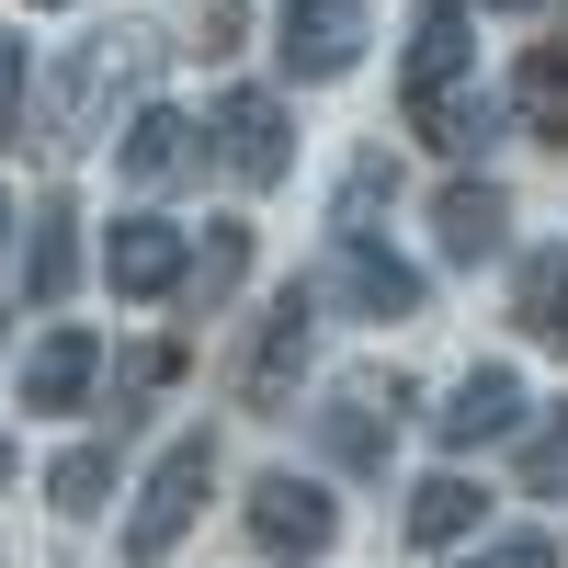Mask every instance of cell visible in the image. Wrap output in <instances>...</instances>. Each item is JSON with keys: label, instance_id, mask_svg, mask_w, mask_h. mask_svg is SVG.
<instances>
[{"label": "cell", "instance_id": "1", "mask_svg": "<svg viewBox=\"0 0 568 568\" xmlns=\"http://www.w3.org/2000/svg\"><path fill=\"white\" fill-rule=\"evenodd\" d=\"M205 489H216V444L205 433H182L160 466H149V489H136V511H125V557L136 568H160L182 535H194V511H205Z\"/></svg>", "mask_w": 568, "mask_h": 568}, {"label": "cell", "instance_id": "2", "mask_svg": "<svg viewBox=\"0 0 568 568\" xmlns=\"http://www.w3.org/2000/svg\"><path fill=\"white\" fill-rule=\"evenodd\" d=\"M273 58L296 69V80H353L364 12H353V0H284V12H273Z\"/></svg>", "mask_w": 568, "mask_h": 568}, {"label": "cell", "instance_id": "3", "mask_svg": "<svg viewBox=\"0 0 568 568\" xmlns=\"http://www.w3.org/2000/svg\"><path fill=\"white\" fill-rule=\"evenodd\" d=\"M329 296H342L353 318H420V273H409L387 240L342 227V240H329Z\"/></svg>", "mask_w": 568, "mask_h": 568}, {"label": "cell", "instance_id": "4", "mask_svg": "<svg viewBox=\"0 0 568 568\" xmlns=\"http://www.w3.org/2000/svg\"><path fill=\"white\" fill-rule=\"evenodd\" d=\"M307 353H318V318H307V296H284L262 329H251V353H240V409H284L296 398V375H307Z\"/></svg>", "mask_w": 568, "mask_h": 568}, {"label": "cell", "instance_id": "5", "mask_svg": "<svg viewBox=\"0 0 568 568\" xmlns=\"http://www.w3.org/2000/svg\"><path fill=\"white\" fill-rule=\"evenodd\" d=\"M251 535L273 557H329V535H342V511H329L318 478H296V466H273V478L251 489Z\"/></svg>", "mask_w": 568, "mask_h": 568}, {"label": "cell", "instance_id": "6", "mask_svg": "<svg viewBox=\"0 0 568 568\" xmlns=\"http://www.w3.org/2000/svg\"><path fill=\"white\" fill-rule=\"evenodd\" d=\"M216 149H227V171H240L251 194L296 171V136H284V103H273V91H227V103H216Z\"/></svg>", "mask_w": 568, "mask_h": 568}, {"label": "cell", "instance_id": "7", "mask_svg": "<svg viewBox=\"0 0 568 568\" xmlns=\"http://www.w3.org/2000/svg\"><path fill=\"white\" fill-rule=\"evenodd\" d=\"M103 273H114V296H171L182 284V227L171 216H125L103 240Z\"/></svg>", "mask_w": 568, "mask_h": 568}, {"label": "cell", "instance_id": "8", "mask_svg": "<svg viewBox=\"0 0 568 568\" xmlns=\"http://www.w3.org/2000/svg\"><path fill=\"white\" fill-rule=\"evenodd\" d=\"M433 420H444V444H455V455H466V444H500L511 420H524V375H511V364H478Z\"/></svg>", "mask_w": 568, "mask_h": 568}, {"label": "cell", "instance_id": "9", "mask_svg": "<svg viewBox=\"0 0 568 568\" xmlns=\"http://www.w3.org/2000/svg\"><path fill=\"white\" fill-rule=\"evenodd\" d=\"M91 375H103V342H91V329H45L23 353V409H80Z\"/></svg>", "mask_w": 568, "mask_h": 568}, {"label": "cell", "instance_id": "10", "mask_svg": "<svg viewBox=\"0 0 568 568\" xmlns=\"http://www.w3.org/2000/svg\"><path fill=\"white\" fill-rule=\"evenodd\" d=\"M433 227H444V262H489L511 240V194H500V182H444Z\"/></svg>", "mask_w": 568, "mask_h": 568}, {"label": "cell", "instance_id": "11", "mask_svg": "<svg viewBox=\"0 0 568 568\" xmlns=\"http://www.w3.org/2000/svg\"><path fill=\"white\" fill-rule=\"evenodd\" d=\"M114 171L136 182V194H160V182H182V171H194V125H182L171 103H149V114H136V125L114 136Z\"/></svg>", "mask_w": 568, "mask_h": 568}, {"label": "cell", "instance_id": "12", "mask_svg": "<svg viewBox=\"0 0 568 568\" xmlns=\"http://www.w3.org/2000/svg\"><path fill=\"white\" fill-rule=\"evenodd\" d=\"M455 80H466V0H420V23H409V103H433Z\"/></svg>", "mask_w": 568, "mask_h": 568}, {"label": "cell", "instance_id": "13", "mask_svg": "<svg viewBox=\"0 0 568 568\" xmlns=\"http://www.w3.org/2000/svg\"><path fill=\"white\" fill-rule=\"evenodd\" d=\"M511 318H524L535 342L568 353V240H557V251H524V273H511Z\"/></svg>", "mask_w": 568, "mask_h": 568}, {"label": "cell", "instance_id": "14", "mask_svg": "<svg viewBox=\"0 0 568 568\" xmlns=\"http://www.w3.org/2000/svg\"><path fill=\"white\" fill-rule=\"evenodd\" d=\"M409 125L433 136V149H455V160H478L489 136H500V103H489V91H466V80H455V91H433V103H409Z\"/></svg>", "mask_w": 568, "mask_h": 568}, {"label": "cell", "instance_id": "15", "mask_svg": "<svg viewBox=\"0 0 568 568\" xmlns=\"http://www.w3.org/2000/svg\"><path fill=\"white\" fill-rule=\"evenodd\" d=\"M69 284H80V216L45 205V216H34V251H23V296H34V307H69Z\"/></svg>", "mask_w": 568, "mask_h": 568}, {"label": "cell", "instance_id": "16", "mask_svg": "<svg viewBox=\"0 0 568 568\" xmlns=\"http://www.w3.org/2000/svg\"><path fill=\"white\" fill-rule=\"evenodd\" d=\"M511 125L524 136H568V45H535L511 69Z\"/></svg>", "mask_w": 568, "mask_h": 568}, {"label": "cell", "instance_id": "17", "mask_svg": "<svg viewBox=\"0 0 568 568\" xmlns=\"http://www.w3.org/2000/svg\"><path fill=\"white\" fill-rule=\"evenodd\" d=\"M240 273H251V227L216 216L205 251H182V296H194V307H227V296H240Z\"/></svg>", "mask_w": 568, "mask_h": 568}, {"label": "cell", "instance_id": "18", "mask_svg": "<svg viewBox=\"0 0 568 568\" xmlns=\"http://www.w3.org/2000/svg\"><path fill=\"white\" fill-rule=\"evenodd\" d=\"M318 444L342 455V466H387V420H375V387H342L318 409Z\"/></svg>", "mask_w": 568, "mask_h": 568}, {"label": "cell", "instance_id": "19", "mask_svg": "<svg viewBox=\"0 0 568 568\" xmlns=\"http://www.w3.org/2000/svg\"><path fill=\"white\" fill-rule=\"evenodd\" d=\"M409 535H420V546L478 535V489H466V478H420V489H409Z\"/></svg>", "mask_w": 568, "mask_h": 568}, {"label": "cell", "instance_id": "20", "mask_svg": "<svg viewBox=\"0 0 568 568\" xmlns=\"http://www.w3.org/2000/svg\"><path fill=\"white\" fill-rule=\"evenodd\" d=\"M103 489H114V455L103 444H69L58 466H45V500H58V511H103Z\"/></svg>", "mask_w": 568, "mask_h": 568}, {"label": "cell", "instance_id": "21", "mask_svg": "<svg viewBox=\"0 0 568 568\" xmlns=\"http://www.w3.org/2000/svg\"><path fill=\"white\" fill-rule=\"evenodd\" d=\"M524 489H535V500H568V409L524 444Z\"/></svg>", "mask_w": 568, "mask_h": 568}, {"label": "cell", "instance_id": "22", "mask_svg": "<svg viewBox=\"0 0 568 568\" xmlns=\"http://www.w3.org/2000/svg\"><path fill=\"white\" fill-rule=\"evenodd\" d=\"M375 194H398V171H387V160H353V182H342V227H364Z\"/></svg>", "mask_w": 568, "mask_h": 568}, {"label": "cell", "instance_id": "23", "mask_svg": "<svg viewBox=\"0 0 568 568\" xmlns=\"http://www.w3.org/2000/svg\"><path fill=\"white\" fill-rule=\"evenodd\" d=\"M466 568H557V535H500V546H478Z\"/></svg>", "mask_w": 568, "mask_h": 568}, {"label": "cell", "instance_id": "24", "mask_svg": "<svg viewBox=\"0 0 568 568\" xmlns=\"http://www.w3.org/2000/svg\"><path fill=\"white\" fill-rule=\"evenodd\" d=\"M23 114V34H0V125Z\"/></svg>", "mask_w": 568, "mask_h": 568}, {"label": "cell", "instance_id": "25", "mask_svg": "<svg viewBox=\"0 0 568 568\" xmlns=\"http://www.w3.org/2000/svg\"><path fill=\"white\" fill-rule=\"evenodd\" d=\"M478 12H546V0H478Z\"/></svg>", "mask_w": 568, "mask_h": 568}, {"label": "cell", "instance_id": "26", "mask_svg": "<svg viewBox=\"0 0 568 568\" xmlns=\"http://www.w3.org/2000/svg\"><path fill=\"white\" fill-rule=\"evenodd\" d=\"M0 478H12V433H0Z\"/></svg>", "mask_w": 568, "mask_h": 568}, {"label": "cell", "instance_id": "27", "mask_svg": "<svg viewBox=\"0 0 568 568\" xmlns=\"http://www.w3.org/2000/svg\"><path fill=\"white\" fill-rule=\"evenodd\" d=\"M34 12H69V0H34Z\"/></svg>", "mask_w": 568, "mask_h": 568}, {"label": "cell", "instance_id": "28", "mask_svg": "<svg viewBox=\"0 0 568 568\" xmlns=\"http://www.w3.org/2000/svg\"><path fill=\"white\" fill-rule=\"evenodd\" d=\"M0 227H12V194H0Z\"/></svg>", "mask_w": 568, "mask_h": 568}]
</instances>
